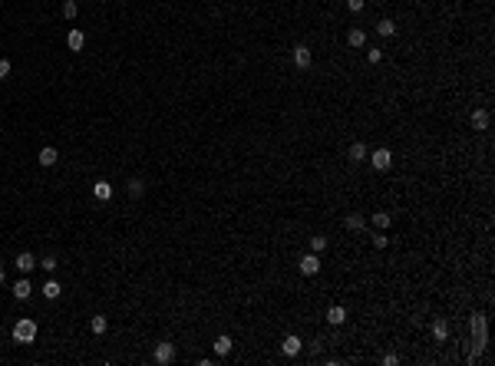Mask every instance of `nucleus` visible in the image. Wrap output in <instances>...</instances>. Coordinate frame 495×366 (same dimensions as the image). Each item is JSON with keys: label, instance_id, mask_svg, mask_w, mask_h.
I'll return each instance as SVG.
<instances>
[{"label": "nucleus", "instance_id": "393cba45", "mask_svg": "<svg viewBox=\"0 0 495 366\" xmlns=\"http://www.w3.org/2000/svg\"><path fill=\"white\" fill-rule=\"evenodd\" d=\"M40 267H43V271H47V274H53L56 267H60V264H56V257H53V254H47V257H43V261H40Z\"/></svg>", "mask_w": 495, "mask_h": 366}, {"label": "nucleus", "instance_id": "20e7f679", "mask_svg": "<svg viewBox=\"0 0 495 366\" xmlns=\"http://www.w3.org/2000/svg\"><path fill=\"white\" fill-rule=\"evenodd\" d=\"M152 359H155L158 366H169V363H175V343H169V340L155 343V353H152Z\"/></svg>", "mask_w": 495, "mask_h": 366}, {"label": "nucleus", "instance_id": "f8f14e48", "mask_svg": "<svg viewBox=\"0 0 495 366\" xmlns=\"http://www.w3.org/2000/svg\"><path fill=\"white\" fill-rule=\"evenodd\" d=\"M488 122H492V116H488L485 109H475V112H472V129L485 132V129H488Z\"/></svg>", "mask_w": 495, "mask_h": 366}, {"label": "nucleus", "instance_id": "6ab92c4d", "mask_svg": "<svg viewBox=\"0 0 495 366\" xmlns=\"http://www.w3.org/2000/svg\"><path fill=\"white\" fill-rule=\"evenodd\" d=\"M347 231H363V228H367V218H363V215H347Z\"/></svg>", "mask_w": 495, "mask_h": 366}, {"label": "nucleus", "instance_id": "b1692460", "mask_svg": "<svg viewBox=\"0 0 495 366\" xmlns=\"http://www.w3.org/2000/svg\"><path fill=\"white\" fill-rule=\"evenodd\" d=\"M106 326H109V323H106V317H93V320H89V330H93V333H106Z\"/></svg>", "mask_w": 495, "mask_h": 366}, {"label": "nucleus", "instance_id": "f257e3e1", "mask_svg": "<svg viewBox=\"0 0 495 366\" xmlns=\"http://www.w3.org/2000/svg\"><path fill=\"white\" fill-rule=\"evenodd\" d=\"M14 340L17 343H33V340H37V323H33L30 317L17 320V323H14Z\"/></svg>", "mask_w": 495, "mask_h": 366}, {"label": "nucleus", "instance_id": "c756f323", "mask_svg": "<svg viewBox=\"0 0 495 366\" xmlns=\"http://www.w3.org/2000/svg\"><path fill=\"white\" fill-rule=\"evenodd\" d=\"M367 60H370V63H380V60H383V50H377V47H373V50L367 53Z\"/></svg>", "mask_w": 495, "mask_h": 366}, {"label": "nucleus", "instance_id": "2eb2a0df", "mask_svg": "<svg viewBox=\"0 0 495 366\" xmlns=\"http://www.w3.org/2000/svg\"><path fill=\"white\" fill-rule=\"evenodd\" d=\"M367 155H370V152H367V145H363V142H354L350 149H347V159H350V162H363Z\"/></svg>", "mask_w": 495, "mask_h": 366}, {"label": "nucleus", "instance_id": "4468645a", "mask_svg": "<svg viewBox=\"0 0 495 366\" xmlns=\"http://www.w3.org/2000/svg\"><path fill=\"white\" fill-rule=\"evenodd\" d=\"M231 346H235V340H231L228 333H221L218 340H215V353H218V356H228V353H231Z\"/></svg>", "mask_w": 495, "mask_h": 366}, {"label": "nucleus", "instance_id": "f03ea898", "mask_svg": "<svg viewBox=\"0 0 495 366\" xmlns=\"http://www.w3.org/2000/svg\"><path fill=\"white\" fill-rule=\"evenodd\" d=\"M472 336H475V350H472V363H475V359H479V353H482V346H485V317H482V313H475V317H472Z\"/></svg>", "mask_w": 495, "mask_h": 366}, {"label": "nucleus", "instance_id": "dca6fc26", "mask_svg": "<svg viewBox=\"0 0 495 366\" xmlns=\"http://www.w3.org/2000/svg\"><path fill=\"white\" fill-rule=\"evenodd\" d=\"M93 198L109 201V198H112V185H109V182H96V185H93Z\"/></svg>", "mask_w": 495, "mask_h": 366}, {"label": "nucleus", "instance_id": "6e6552de", "mask_svg": "<svg viewBox=\"0 0 495 366\" xmlns=\"http://www.w3.org/2000/svg\"><path fill=\"white\" fill-rule=\"evenodd\" d=\"M37 162H40V165H43V168H53V165H56V162H60V152H56V149H53V145H47V149H40V155H37Z\"/></svg>", "mask_w": 495, "mask_h": 366}, {"label": "nucleus", "instance_id": "7c9ffc66", "mask_svg": "<svg viewBox=\"0 0 495 366\" xmlns=\"http://www.w3.org/2000/svg\"><path fill=\"white\" fill-rule=\"evenodd\" d=\"M383 363H386V366H393V363H400V356H396V353H386Z\"/></svg>", "mask_w": 495, "mask_h": 366}, {"label": "nucleus", "instance_id": "a878e982", "mask_svg": "<svg viewBox=\"0 0 495 366\" xmlns=\"http://www.w3.org/2000/svg\"><path fill=\"white\" fill-rule=\"evenodd\" d=\"M76 14H79L76 0H66V4H63V17H66V20H73V17H76Z\"/></svg>", "mask_w": 495, "mask_h": 366}, {"label": "nucleus", "instance_id": "bb28decb", "mask_svg": "<svg viewBox=\"0 0 495 366\" xmlns=\"http://www.w3.org/2000/svg\"><path fill=\"white\" fill-rule=\"evenodd\" d=\"M323 247H327V238H320V234H317V238H310V251H314V254H320Z\"/></svg>", "mask_w": 495, "mask_h": 366}, {"label": "nucleus", "instance_id": "39448f33", "mask_svg": "<svg viewBox=\"0 0 495 366\" xmlns=\"http://www.w3.org/2000/svg\"><path fill=\"white\" fill-rule=\"evenodd\" d=\"M297 267H300V274H304V277H314V274H320V257L310 251V254H304V257L297 261Z\"/></svg>", "mask_w": 495, "mask_h": 366}, {"label": "nucleus", "instance_id": "a211bd4d", "mask_svg": "<svg viewBox=\"0 0 495 366\" xmlns=\"http://www.w3.org/2000/svg\"><path fill=\"white\" fill-rule=\"evenodd\" d=\"M377 33L380 37H396V24L390 20V17H383V20L377 24Z\"/></svg>", "mask_w": 495, "mask_h": 366}, {"label": "nucleus", "instance_id": "423d86ee", "mask_svg": "<svg viewBox=\"0 0 495 366\" xmlns=\"http://www.w3.org/2000/svg\"><path fill=\"white\" fill-rule=\"evenodd\" d=\"M310 63H314L310 50H307L304 43H297V47H294V66H297V70H310Z\"/></svg>", "mask_w": 495, "mask_h": 366}, {"label": "nucleus", "instance_id": "0eeeda50", "mask_svg": "<svg viewBox=\"0 0 495 366\" xmlns=\"http://www.w3.org/2000/svg\"><path fill=\"white\" fill-rule=\"evenodd\" d=\"M14 264H17V271H20V274H30V271H37V267H40V261L30 254V251L17 254V261H14Z\"/></svg>", "mask_w": 495, "mask_h": 366}, {"label": "nucleus", "instance_id": "cd10ccee", "mask_svg": "<svg viewBox=\"0 0 495 366\" xmlns=\"http://www.w3.org/2000/svg\"><path fill=\"white\" fill-rule=\"evenodd\" d=\"M347 7L354 10V14H360V10H363V7H367V0H347Z\"/></svg>", "mask_w": 495, "mask_h": 366}, {"label": "nucleus", "instance_id": "4be33fe9", "mask_svg": "<svg viewBox=\"0 0 495 366\" xmlns=\"http://www.w3.org/2000/svg\"><path fill=\"white\" fill-rule=\"evenodd\" d=\"M347 43H350V47H363V43H367V33L363 30H350L347 33Z\"/></svg>", "mask_w": 495, "mask_h": 366}, {"label": "nucleus", "instance_id": "f3484780", "mask_svg": "<svg viewBox=\"0 0 495 366\" xmlns=\"http://www.w3.org/2000/svg\"><path fill=\"white\" fill-rule=\"evenodd\" d=\"M40 290H43V297H47V300H56V297L63 294V287L56 284V280H53V277H50V280H47V284L40 287Z\"/></svg>", "mask_w": 495, "mask_h": 366}, {"label": "nucleus", "instance_id": "5701e85b", "mask_svg": "<svg viewBox=\"0 0 495 366\" xmlns=\"http://www.w3.org/2000/svg\"><path fill=\"white\" fill-rule=\"evenodd\" d=\"M126 188H129V195H132V198H139L142 191H145V182H142V178H129Z\"/></svg>", "mask_w": 495, "mask_h": 366}, {"label": "nucleus", "instance_id": "2f4dec72", "mask_svg": "<svg viewBox=\"0 0 495 366\" xmlns=\"http://www.w3.org/2000/svg\"><path fill=\"white\" fill-rule=\"evenodd\" d=\"M4 280H7V274H4V267H0V284H4Z\"/></svg>", "mask_w": 495, "mask_h": 366}, {"label": "nucleus", "instance_id": "9d476101", "mask_svg": "<svg viewBox=\"0 0 495 366\" xmlns=\"http://www.w3.org/2000/svg\"><path fill=\"white\" fill-rule=\"evenodd\" d=\"M300 346H304V343H300V336H284V343H281V353H284V356H297V353H300Z\"/></svg>", "mask_w": 495, "mask_h": 366}, {"label": "nucleus", "instance_id": "ddd939ff", "mask_svg": "<svg viewBox=\"0 0 495 366\" xmlns=\"http://www.w3.org/2000/svg\"><path fill=\"white\" fill-rule=\"evenodd\" d=\"M344 320H347V310L340 307V303H334V307L327 310V323H330V326H340Z\"/></svg>", "mask_w": 495, "mask_h": 366}, {"label": "nucleus", "instance_id": "1a4fd4ad", "mask_svg": "<svg viewBox=\"0 0 495 366\" xmlns=\"http://www.w3.org/2000/svg\"><path fill=\"white\" fill-rule=\"evenodd\" d=\"M66 47H70L73 53H79V50L86 47V33H83V30H70V33H66Z\"/></svg>", "mask_w": 495, "mask_h": 366}, {"label": "nucleus", "instance_id": "c85d7f7f", "mask_svg": "<svg viewBox=\"0 0 495 366\" xmlns=\"http://www.w3.org/2000/svg\"><path fill=\"white\" fill-rule=\"evenodd\" d=\"M10 70H14V66H10V60H0V80H7Z\"/></svg>", "mask_w": 495, "mask_h": 366}, {"label": "nucleus", "instance_id": "7ed1b4c3", "mask_svg": "<svg viewBox=\"0 0 495 366\" xmlns=\"http://www.w3.org/2000/svg\"><path fill=\"white\" fill-rule=\"evenodd\" d=\"M370 165L377 168V172H390V168H393V152L390 149H373L370 152Z\"/></svg>", "mask_w": 495, "mask_h": 366}, {"label": "nucleus", "instance_id": "aec40b11", "mask_svg": "<svg viewBox=\"0 0 495 366\" xmlns=\"http://www.w3.org/2000/svg\"><path fill=\"white\" fill-rule=\"evenodd\" d=\"M432 336H436V340H446V336H449V326H446V320H442V317L432 320Z\"/></svg>", "mask_w": 495, "mask_h": 366}, {"label": "nucleus", "instance_id": "9b49d317", "mask_svg": "<svg viewBox=\"0 0 495 366\" xmlns=\"http://www.w3.org/2000/svg\"><path fill=\"white\" fill-rule=\"evenodd\" d=\"M30 294H33V287H30V274H27L24 280H17L14 284V297L17 300H30Z\"/></svg>", "mask_w": 495, "mask_h": 366}, {"label": "nucleus", "instance_id": "412c9836", "mask_svg": "<svg viewBox=\"0 0 495 366\" xmlns=\"http://www.w3.org/2000/svg\"><path fill=\"white\" fill-rule=\"evenodd\" d=\"M370 221H373V228H380V231H386V228H390V224H393V218L386 215V211H377V215L370 218Z\"/></svg>", "mask_w": 495, "mask_h": 366}]
</instances>
